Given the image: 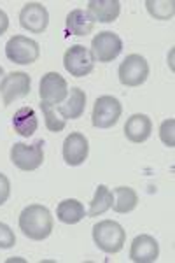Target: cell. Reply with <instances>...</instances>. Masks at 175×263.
Listing matches in <instances>:
<instances>
[{
    "instance_id": "6da1fadb",
    "label": "cell",
    "mask_w": 175,
    "mask_h": 263,
    "mask_svg": "<svg viewBox=\"0 0 175 263\" xmlns=\"http://www.w3.org/2000/svg\"><path fill=\"white\" fill-rule=\"evenodd\" d=\"M20 230L32 240H44L53 232V216L48 207L32 203L20 214Z\"/></svg>"
},
{
    "instance_id": "7a4b0ae2",
    "label": "cell",
    "mask_w": 175,
    "mask_h": 263,
    "mask_svg": "<svg viewBox=\"0 0 175 263\" xmlns=\"http://www.w3.org/2000/svg\"><path fill=\"white\" fill-rule=\"evenodd\" d=\"M93 240L107 254H116L126 242V232L118 221L104 219L93 227Z\"/></svg>"
},
{
    "instance_id": "3957f363",
    "label": "cell",
    "mask_w": 175,
    "mask_h": 263,
    "mask_svg": "<svg viewBox=\"0 0 175 263\" xmlns=\"http://www.w3.org/2000/svg\"><path fill=\"white\" fill-rule=\"evenodd\" d=\"M11 162L20 171H37L44 163V141H35L33 144L16 142L11 147Z\"/></svg>"
},
{
    "instance_id": "277c9868",
    "label": "cell",
    "mask_w": 175,
    "mask_h": 263,
    "mask_svg": "<svg viewBox=\"0 0 175 263\" xmlns=\"http://www.w3.org/2000/svg\"><path fill=\"white\" fill-rule=\"evenodd\" d=\"M123 114V105L116 97H98L93 105L91 123L95 128H110L119 121Z\"/></svg>"
},
{
    "instance_id": "5b68a950",
    "label": "cell",
    "mask_w": 175,
    "mask_h": 263,
    "mask_svg": "<svg viewBox=\"0 0 175 263\" xmlns=\"http://www.w3.org/2000/svg\"><path fill=\"white\" fill-rule=\"evenodd\" d=\"M39 42L28 39L25 35H14L6 44V57L7 60L20 63V65H30V63L39 60Z\"/></svg>"
},
{
    "instance_id": "8992f818",
    "label": "cell",
    "mask_w": 175,
    "mask_h": 263,
    "mask_svg": "<svg viewBox=\"0 0 175 263\" xmlns=\"http://www.w3.org/2000/svg\"><path fill=\"white\" fill-rule=\"evenodd\" d=\"M118 76L121 84L137 88L146 83V79L149 78V63L140 54H128L125 62H121V65H119Z\"/></svg>"
},
{
    "instance_id": "52a82bcc",
    "label": "cell",
    "mask_w": 175,
    "mask_h": 263,
    "mask_svg": "<svg viewBox=\"0 0 175 263\" xmlns=\"http://www.w3.org/2000/svg\"><path fill=\"white\" fill-rule=\"evenodd\" d=\"M63 67L70 76L74 78H84V76L91 74L93 67H95V58H93L91 51L81 44H75L68 48L63 54Z\"/></svg>"
},
{
    "instance_id": "ba28073f",
    "label": "cell",
    "mask_w": 175,
    "mask_h": 263,
    "mask_svg": "<svg viewBox=\"0 0 175 263\" xmlns=\"http://www.w3.org/2000/svg\"><path fill=\"white\" fill-rule=\"evenodd\" d=\"M39 97L44 104L51 105V107H58L68 97V84L58 72H48L41 79Z\"/></svg>"
},
{
    "instance_id": "9c48e42d",
    "label": "cell",
    "mask_w": 175,
    "mask_h": 263,
    "mask_svg": "<svg viewBox=\"0 0 175 263\" xmlns=\"http://www.w3.org/2000/svg\"><path fill=\"white\" fill-rule=\"evenodd\" d=\"M123 51V41L118 33L114 32H100L93 37L91 41V54L93 58L102 63L112 62L121 54Z\"/></svg>"
},
{
    "instance_id": "30bf717a",
    "label": "cell",
    "mask_w": 175,
    "mask_h": 263,
    "mask_svg": "<svg viewBox=\"0 0 175 263\" xmlns=\"http://www.w3.org/2000/svg\"><path fill=\"white\" fill-rule=\"evenodd\" d=\"M30 84H32V79L27 72H11L4 76L0 83V95H2L4 105L7 107L14 100L25 99L30 93Z\"/></svg>"
},
{
    "instance_id": "8fae6325",
    "label": "cell",
    "mask_w": 175,
    "mask_h": 263,
    "mask_svg": "<svg viewBox=\"0 0 175 263\" xmlns=\"http://www.w3.org/2000/svg\"><path fill=\"white\" fill-rule=\"evenodd\" d=\"M20 25L32 33H42L49 25V12L41 2H27L20 11Z\"/></svg>"
},
{
    "instance_id": "7c38bea8",
    "label": "cell",
    "mask_w": 175,
    "mask_h": 263,
    "mask_svg": "<svg viewBox=\"0 0 175 263\" xmlns=\"http://www.w3.org/2000/svg\"><path fill=\"white\" fill-rule=\"evenodd\" d=\"M88 153H89V142L84 134L74 132L63 142V160L70 167L83 165L88 158Z\"/></svg>"
},
{
    "instance_id": "4fadbf2b",
    "label": "cell",
    "mask_w": 175,
    "mask_h": 263,
    "mask_svg": "<svg viewBox=\"0 0 175 263\" xmlns=\"http://www.w3.org/2000/svg\"><path fill=\"white\" fill-rule=\"evenodd\" d=\"M160 256V244L151 235H137L130 248V260L135 263H152Z\"/></svg>"
},
{
    "instance_id": "5bb4252c",
    "label": "cell",
    "mask_w": 175,
    "mask_h": 263,
    "mask_svg": "<svg viewBox=\"0 0 175 263\" xmlns=\"http://www.w3.org/2000/svg\"><path fill=\"white\" fill-rule=\"evenodd\" d=\"M86 109V93L81 88H70V93L65 100L56 107V111L62 114L63 120H77L84 114Z\"/></svg>"
},
{
    "instance_id": "9a60e30c",
    "label": "cell",
    "mask_w": 175,
    "mask_h": 263,
    "mask_svg": "<svg viewBox=\"0 0 175 263\" xmlns=\"http://www.w3.org/2000/svg\"><path fill=\"white\" fill-rule=\"evenodd\" d=\"M151 132H152V123L151 118L146 116V114H133V116H130L126 120L125 135L130 142L133 144L146 142L151 137Z\"/></svg>"
},
{
    "instance_id": "2e32d148",
    "label": "cell",
    "mask_w": 175,
    "mask_h": 263,
    "mask_svg": "<svg viewBox=\"0 0 175 263\" xmlns=\"http://www.w3.org/2000/svg\"><path fill=\"white\" fill-rule=\"evenodd\" d=\"M121 12V2L119 0H89L88 14L100 23H112L118 20Z\"/></svg>"
},
{
    "instance_id": "e0dca14e",
    "label": "cell",
    "mask_w": 175,
    "mask_h": 263,
    "mask_svg": "<svg viewBox=\"0 0 175 263\" xmlns=\"http://www.w3.org/2000/svg\"><path fill=\"white\" fill-rule=\"evenodd\" d=\"M65 27L68 35H79L84 37L88 33H91L95 30V20L88 14V11L84 9H74L67 14L65 20Z\"/></svg>"
},
{
    "instance_id": "ac0fdd59",
    "label": "cell",
    "mask_w": 175,
    "mask_h": 263,
    "mask_svg": "<svg viewBox=\"0 0 175 263\" xmlns=\"http://www.w3.org/2000/svg\"><path fill=\"white\" fill-rule=\"evenodd\" d=\"M12 126H14L16 134L21 137H32L39 128V121H37V114L32 107H21L12 116Z\"/></svg>"
},
{
    "instance_id": "d6986e66",
    "label": "cell",
    "mask_w": 175,
    "mask_h": 263,
    "mask_svg": "<svg viewBox=\"0 0 175 263\" xmlns=\"http://www.w3.org/2000/svg\"><path fill=\"white\" fill-rule=\"evenodd\" d=\"M112 195H114L112 209L118 214L131 213L137 207V203H139V195L130 186H118V188L112 190Z\"/></svg>"
},
{
    "instance_id": "ffe728a7",
    "label": "cell",
    "mask_w": 175,
    "mask_h": 263,
    "mask_svg": "<svg viewBox=\"0 0 175 263\" xmlns=\"http://www.w3.org/2000/svg\"><path fill=\"white\" fill-rule=\"evenodd\" d=\"M84 216H86L84 205L75 198H67V200L60 202L56 207V218L65 224L79 223L81 219H84Z\"/></svg>"
},
{
    "instance_id": "44dd1931",
    "label": "cell",
    "mask_w": 175,
    "mask_h": 263,
    "mask_svg": "<svg viewBox=\"0 0 175 263\" xmlns=\"http://www.w3.org/2000/svg\"><path fill=\"white\" fill-rule=\"evenodd\" d=\"M112 202H114V195L112 192L107 188L105 184H100L96 188V193L93 197V200L89 202V211L86 213L88 218H95V216H102L104 213L112 207Z\"/></svg>"
},
{
    "instance_id": "7402d4cb",
    "label": "cell",
    "mask_w": 175,
    "mask_h": 263,
    "mask_svg": "<svg viewBox=\"0 0 175 263\" xmlns=\"http://www.w3.org/2000/svg\"><path fill=\"white\" fill-rule=\"evenodd\" d=\"M146 7L149 14L156 20H172L175 12L173 0H147Z\"/></svg>"
},
{
    "instance_id": "603a6c76",
    "label": "cell",
    "mask_w": 175,
    "mask_h": 263,
    "mask_svg": "<svg viewBox=\"0 0 175 263\" xmlns=\"http://www.w3.org/2000/svg\"><path fill=\"white\" fill-rule=\"evenodd\" d=\"M41 109H42V114H44V121L49 132L58 134V132H62L67 126V121L63 120V118L56 116V107H51V105L41 102Z\"/></svg>"
},
{
    "instance_id": "cb8c5ba5",
    "label": "cell",
    "mask_w": 175,
    "mask_h": 263,
    "mask_svg": "<svg viewBox=\"0 0 175 263\" xmlns=\"http://www.w3.org/2000/svg\"><path fill=\"white\" fill-rule=\"evenodd\" d=\"M175 120L173 118H170V120H165L163 123H161L160 126V139L161 142L165 144V146L168 147H173L175 146Z\"/></svg>"
},
{
    "instance_id": "d4e9b609",
    "label": "cell",
    "mask_w": 175,
    "mask_h": 263,
    "mask_svg": "<svg viewBox=\"0 0 175 263\" xmlns=\"http://www.w3.org/2000/svg\"><path fill=\"white\" fill-rule=\"evenodd\" d=\"M16 244V235L6 223H0V249H11Z\"/></svg>"
},
{
    "instance_id": "484cf974",
    "label": "cell",
    "mask_w": 175,
    "mask_h": 263,
    "mask_svg": "<svg viewBox=\"0 0 175 263\" xmlns=\"http://www.w3.org/2000/svg\"><path fill=\"white\" fill-rule=\"evenodd\" d=\"M9 195H11V182L2 172H0V205H4V203L7 202Z\"/></svg>"
},
{
    "instance_id": "4316f807",
    "label": "cell",
    "mask_w": 175,
    "mask_h": 263,
    "mask_svg": "<svg viewBox=\"0 0 175 263\" xmlns=\"http://www.w3.org/2000/svg\"><path fill=\"white\" fill-rule=\"evenodd\" d=\"M7 28H9V16L0 9V35H4L7 32Z\"/></svg>"
},
{
    "instance_id": "83f0119b",
    "label": "cell",
    "mask_w": 175,
    "mask_h": 263,
    "mask_svg": "<svg viewBox=\"0 0 175 263\" xmlns=\"http://www.w3.org/2000/svg\"><path fill=\"white\" fill-rule=\"evenodd\" d=\"M2 79H4V69L0 67V83H2Z\"/></svg>"
}]
</instances>
